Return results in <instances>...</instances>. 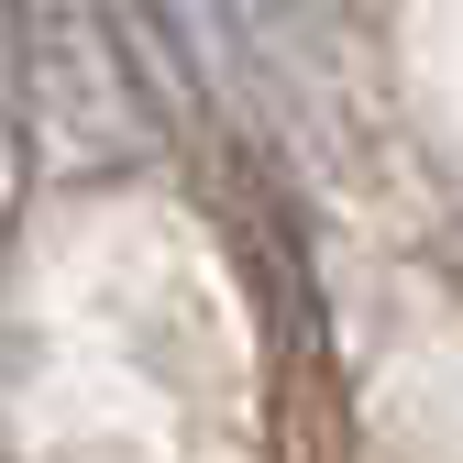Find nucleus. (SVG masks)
<instances>
[{"instance_id": "f257e3e1", "label": "nucleus", "mask_w": 463, "mask_h": 463, "mask_svg": "<svg viewBox=\"0 0 463 463\" xmlns=\"http://www.w3.org/2000/svg\"><path fill=\"white\" fill-rule=\"evenodd\" d=\"M331 12H375V0H331Z\"/></svg>"}]
</instances>
